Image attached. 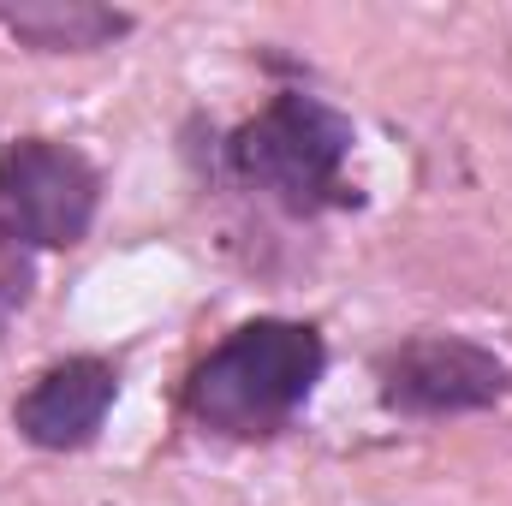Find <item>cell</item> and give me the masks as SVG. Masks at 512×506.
<instances>
[{
	"label": "cell",
	"mask_w": 512,
	"mask_h": 506,
	"mask_svg": "<svg viewBox=\"0 0 512 506\" xmlns=\"http://www.w3.org/2000/svg\"><path fill=\"white\" fill-rule=\"evenodd\" d=\"M352 149L358 126L340 102L310 84H280L251 120L209 131V179L268 203L286 221H322L340 209H364Z\"/></svg>",
	"instance_id": "6da1fadb"
},
{
	"label": "cell",
	"mask_w": 512,
	"mask_h": 506,
	"mask_svg": "<svg viewBox=\"0 0 512 506\" xmlns=\"http://www.w3.org/2000/svg\"><path fill=\"white\" fill-rule=\"evenodd\" d=\"M328 381V334L304 316H251L227 328L179 381V411L197 435L262 447L280 441Z\"/></svg>",
	"instance_id": "7a4b0ae2"
},
{
	"label": "cell",
	"mask_w": 512,
	"mask_h": 506,
	"mask_svg": "<svg viewBox=\"0 0 512 506\" xmlns=\"http://www.w3.org/2000/svg\"><path fill=\"white\" fill-rule=\"evenodd\" d=\"M512 399V358L495 346L453 334V328H423L376 352V405L405 423H453V417H483Z\"/></svg>",
	"instance_id": "3957f363"
},
{
	"label": "cell",
	"mask_w": 512,
	"mask_h": 506,
	"mask_svg": "<svg viewBox=\"0 0 512 506\" xmlns=\"http://www.w3.org/2000/svg\"><path fill=\"white\" fill-rule=\"evenodd\" d=\"M102 167L66 137H12L0 143V227H12L36 256L78 251L102 215Z\"/></svg>",
	"instance_id": "277c9868"
},
{
	"label": "cell",
	"mask_w": 512,
	"mask_h": 506,
	"mask_svg": "<svg viewBox=\"0 0 512 506\" xmlns=\"http://www.w3.org/2000/svg\"><path fill=\"white\" fill-rule=\"evenodd\" d=\"M114 405H120V364L102 352H66L18 387L12 435L36 453H84L102 441Z\"/></svg>",
	"instance_id": "5b68a950"
},
{
	"label": "cell",
	"mask_w": 512,
	"mask_h": 506,
	"mask_svg": "<svg viewBox=\"0 0 512 506\" xmlns=\"http://www.w3.org/2000/svg\"><path fill=\"white\" fill-rule=\"evenodd\" d=\"M0 30L30 54H102L137 30V12L102 0H0Z\"/></svg>",
	"instance_id": "8992f818"
},
{
	"label": "cell",
	"mask_w": 512,
	"mask_h": 506,
	"mask_svg": "<svg viewBox=\"0 0 512 506\" xmlns=\"http://www.w3.org/2000/svg\"><path fill=\"white\" fill-rule=\"evenodd\" d=\"M36 262L42 256L30 251L12 227H0V334L24 316V304L36 298Z\"/></svg>",
	"instance_id": "52a82bcc"
}]
</instances>
